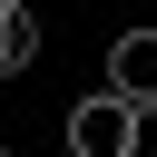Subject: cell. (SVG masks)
Segmentation results:
<instances>
[{"label": "cell", "mask_w": 157, "mask_h": 157, "mask_svg": "<svg viewBox=\"0 0 157 157\" xmlns=\"http://www.w3.org/2000/svg\"><path fill=\"white\" fill-rule=\"evenodd\" d=\"M128 137H137V108H128V98L88 88V98L69 108V157H128Z\"/></svg>", "instance_id": "obj_1"}, {"label": "cell", "mask_w": 157, "mask_h": 157, "mask_svg": "<svg viewBox=\"0 0 157 157\" xmlns=\"http://www.w3.org/2000/svg\"><path fill=\"white\" fill-rule=\"evenodd\" d=\"M108 98L157 108V29H118L108 39Z\"/></svg>", "instance_id": "obj_2"}, {"label": "cell", "mask_w": 157, "mask_h": 157, "mask_svg": "<svg viewBox=\"0 0 157 157\" xmlns=\"http://www.w3.org/2000/svg\"><path fill=\"white\" fill-rule=\"evenodd\" d=\"M29 49H39V10L0 0V69H29Z\"/></svg>", "instance_id": "obj_3"}, {"label": "cell", "mask_w": 157, "mask_h": 157, "mask_svg": "<svg viewBox=\"0 0 157 157\" xmlns=\"http://www.w3.org/2000/svg\"><path fill=\"white\" fill-rule=\"evenodd\" d=\"M128 157H157V108H137V137H128Z\"/></svg>", "instance_id": "obj_4"}, {"label": "cell", "mask_w": 157, "mask_h": 157, "mask_svg": "<svg viewBox=\"0 0 157 157\" xmlns=\"http://www.w3.org/2000/svg\"><path fill=\"white\" fill-rule=\"evenodd\" d=\"M0 157H10V147H0Z\"/></svg>", "instance_id": "obj_5"}]
</instances>
